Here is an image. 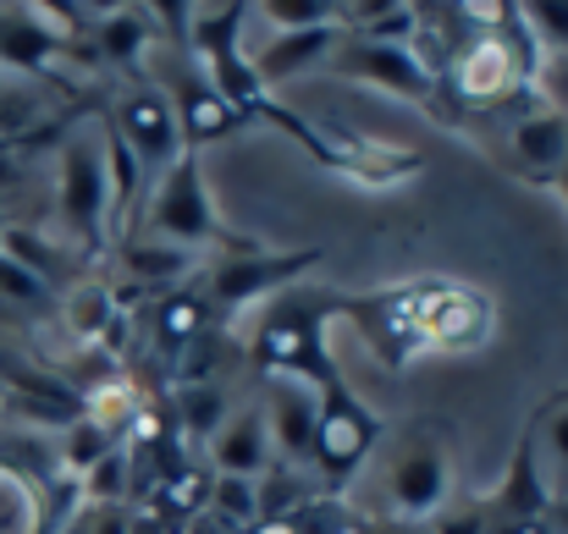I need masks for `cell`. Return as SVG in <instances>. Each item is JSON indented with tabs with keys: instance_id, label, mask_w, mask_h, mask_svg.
<instances>
[{
	"instance_id": "d6986e66",
	"label": "cell",
	"mask_w": 568,
	"mask_h": 534,
	"mask_svg": "<svg viewBox=\"0 0 568 534\" xmlns=\"http://www.w3.org/2000/svg\"><path fill=\"white\" fill-rule=\"evenodd\" d=\"M337 33H343V28H304V33H271V44H265L260 55H248V66H254L260 89L271 94V89H276V83H287V78L321 72V66H326V55H332V44H337Z\"/></svg>"
},
{
	"instance_id": "d4e9b609",
	"label": "cell",
	"mask_w": 568,
	"mask_h": 534,
	"mask_svg": "<svg viewBox=\"0 0 568 534\" xmlns=\"http://www.w3.org/2000/svg\"><path fill=\"white\" fill-rule=\"evenodd\" d=\"M530 435H536V463H541V480H547V469H558L564 491H552V496H568V402L547 397V402L530 413Z\"/></svg>"
},
{
	"instance_id": "4316f807",
	"label": "cell",
	"mask_w": 568,
	"mask_h": 534,
	"mask_svg": "<svg viewBox=\"0 0 568 534\" xmlns=\"http://www.w3.org/2000/svg\"><path fill=\"white\" fill-rule=\"evenodd\" d=\"M254 11L276 33H304V28H337L343 22V0H260Z\"/></svg>"
},
{
	"instance_id": "7c38bea8",
	"label": "cell",
	"mask_w": 568,
	"mask_h": 534,
	"mask_svg": "<svg viewBox=\"0 0 568 534\" xmlns=\"http://www.w3.org/2000/svg\"><path fill=\"white\" fill-rule=\"evenodd\" d=\"M72 55H78V39L61 33L39 6H0V72L6 78L39 83Z\"/></svg>"
},
{
	"instance_id": "cb8c5ba5",
	"label": "cell",
	"mask_w": 568,
	"mask_h": 534,
	"mask_svg": "<svg viewBox=\"0 0 568 534\" xmlns=\"http://www.w3.org/2000/svg\"><path fill=\"white\" fill-rule=\"evenodd\" d=\"M128 496H133V458L116 441L89 474H78V502L83 507H128Z\"/></svg>"
},
{
	"instance_id": "1f68e13d",
	"label": "cell",
	"mask_w": 568,
	"mask_h": 534,
	"mask_svg": "<svg viewBox=\"0 0 568 534\" xmlns=\"http://www.w3.org/2000/svg\"><path fill=\"white\" fill-rule=\"evenodd\" d=\"M0 298H6V304H17V309H50V298H55V292H50L39 276H28L17 259H6V254H0Z\"/></svg>"
},
{
	"instance_id": "e575fe53",
	"label": "cell",
	"mask_w": 568,
	"mask_h": 534,
	"mask_svg": "<svg viewBox=\"0 0 568 534\" xmlns=\"http://www.w3.org/2000/svg\"><path fill=\"white\" fill-rule=\"evenodd\" d=\"M547 94L558 100L552 111H564V116H568V55L558 61V66H552V72H547Z\"/></svg>"
},
{
	"instance_id": "2e32d148",
	"label": "cell",
	"mask_w": 568,
	"mask_h": 534,
	"mask_svg": "<svg viewBox=\"0 0 568 534\" xmlns=\"http://www.w3.org/2000/svg\"><path fill=\"white\" fill-rule=\"evenodd\" d=\"M480 502H486V513H491V530H503V524H519V518H541V513H547V502H552V485L541 480V463H536V435H530V424H525V435H519V446H514V463H508L503 485H497V491H486Z\"/></svg>"
},
{
	"instance_id": "44dd1931",
	"label": "cell",
	"mask_w": 568,
	"mask_h": 534,
	"mask_svg": "<svg viewBox=\"0 0 568 534\" xmlns=\"http://www.w3.org/2000/svg\"><path fill=\"white\" fill-rule=\"evenodd\" d=\"M61 320L78 342H100L116 320H122V298L111 281H78L67 298H61Z\"/></svg>"
},
{
	"instance_id": "52a82bcc",
	"label": "cell",
	"mask_w": 568,
	"mask_h": 534,
	"mask_svg": "<svg viewBox=\"0 0 568 534\" xmlns=\"http://www.w3.org/2000/svg\"><path fill=\"white\" fill-rule=\"evenodd\" d=\"M332 78H348V83H365L381 94H397L408 105H425L436 122H442V89H436V72H425V61L408 50V44H376V39H354V33H337L326 66Z\"/></svg>"
},
{
	"instance_id": "3957f363",
	"label": "cell",
	"mask_w": 568,
	"mask_h": 534,
	"mask_svg": "<svg viewBox=\"0 0 568 534\" xmlns=\"http://www.w3.org/2000/svg\"><path fill=\"white\" fill-rule=\"evenodd\" d=\"M430 287H436V276H414V281L376 287V292H337V320H348L392 374H408L425 358V298H430Z\"/></svg>"
},
{
	"instance_id": "f1b7e54d",
	"label": "cell",
	"mask_w": 568,
	"mask_h": 534,
	"mask_svg": "<svg viewBox=\"0 0 568 534\" xmlns=\"http://www.w3.org/2000/svg\"><path fill=\"white\" fill-rule=\"evenodd\" d=\"M111 446H116V435H111V430H100L94 419H78V424H67V430H61V463H67V474H72V480H78V474H89Z\"/></svg>"
},
{
	"instance_id": "484cf974",
	"label": "cell",
	"mask_w": 568,
	"mask_h": 534,
	"mask_svg": "<svg viewBox=\"0 0 568 534\" xmlns=\"http://www.w3.org/2000/svg\"><path fill=\"white\" fill-rule=\"evenodd\" d=\"M204 513H215L232 530H254L260 524V480H232V474H210V502Z\"/></svg>"
},
{
	"instance_id": "7402d4cb",
	"label": "cell",
	"mask_w": 568,
	"mask_h": 534,
	"mask_svg": "<svg viewBox=\"0 0 568 534\" xmlns=\"http://www.w3.org/2000/svg\"><path fill=\"white\" fill-rule=\"evenodd\" d=\"M232 402L221 391V380H189L172 391V419H178V435H189L193 446L199 441H215V430L226 424Z\"/></svg>"
},
{
	"instance_id": "7a4b0ae2",
	"label": "cell",
	"mask_w": 568,
	"mask_h": 534,
	"mask_svg": "<svg viewBox=\"0 0 568 534\" xmlns=\"http://www.w3.org/2000/svg\"><path fill=\"white\" fill-rule=\"evenodd\" d=\"M139 237H155V243H178V248H193L210 259L215 254H232L243 248L237 232H226V220L215 215V198H210V182H204V166H199V150H183L144 204V232Z\"/></svg>"
},
{
	"instance_id": "ac0fdd59",
	"label": "cell",
	"mask_w": 568,
	"mask_h": 534,
	"mask_svg": "<svg viewBox=\"0 0 568 534\" xmlns=\"http://www.w3.org/2000/svg\"><path fill=\"white\" fill-rule=\"evenodd\" d=\"M89 39H94V55H100V61L122 66V72L139 83V78H144V55H150V44H155L161 33H155V22H150V6H105V17L89 28Z\"/></svg>"
},
{
	"instance_id": "8992f818",
	"label": "cell",
	"mask_w": 568,
	"mask_h": 534,
	"mask_svg": "<svg viewBox=\"0 0 568 534\" xmlns=\"http://www.w3.org/2000/svg\"><path fill=\"white\" fill-rule=\"evenodd\" d=\"M386 502L392 524L419 530L453 502V446L442 424H408L386 463Z\"/></svg>"
},
{
	"instance_id": "74e56055",
	"label": "cell",
	"mask_w": 568,
	"mask_h": 534,
	"mask_svg": "<svg viewBox=\"0 0 568 534\" xmlns=\"http://www.w3.org/2000/svg\"><path fill=\"white\" fill-rule=\"evenodd\" d=\"M491 534H552V530H547V513H541V518H519V524H503Z\"/></svg>"
},
{
	"instance_id": "8d00e7d4",
	"label": "cell",
	"mask_w": 568,
	"mask_h": 534,
	"mask_svg": "<svg viewBox=\"0 0 568 534\" xmlns=\"http://www.w3.org/2000/svg\"><path fill=\"white\" fill-rule=\"evenodd\" d=\"M547 530L568 534V496H552V502H547Z\"/></svg>"
},
{
	"instance_id": "9a60e30c",
	"label": "cell",
	"mask_w": 568,
	"mask_h": 534,
	"mask_svg": "<svg viewBox=\"0 0 568 534\" xmlns=\"http://www.w3.org/2000/svg\"><path fill=\"white\" fill-rule=\"evenodd\" d=\"M116 265H122V276L133 281V292L166 298V292H178L189 276L204 270V254L178 248V243H155V237H128V243H116Z\"/></svg>"
},
{
	"instance_id": "d6a6232c",
	"label": "cell",
	"mask_w": 568,
	"mask_h": 534,
	"mask_svg": "<svg viewBox=\"0 0 568 534\" xmlns=\"http://www.w3.org/2000/svg\"><path fill=\"white\" fill-rule=\"evenodd\" d=\"M430 534H491V513L480 496L469 502H447L436 518H430Z\"/></svg>"
},
{
	"instance_id": "5b68a950",
	"label": "cell",
	"mask_w": 568,
	"mask_h": 534,
	"mask_svg": "<svg viewBox=\"0 0 568 534\" xmlns=\"http://www.w3.org/2000/svg\"><path fill=\"white\" fill-rule=\"evenodd\" d=\"M55 209L67 237L83 254L105 248L111 232V182H105V150H100V122H78L61 138V161H55Z\"/></svg>"
},
{
	"instance_id": "603a6c76",
	"label": "cell",
	"mask_w": 568,
	"mask_h": 534,
	"mask_svg": "<svg viewBox=\"0 0 568 534\" xmlns=\"http://www.w3.org/2000/svg\"><path fill=\"white\" fill-rule=\"evenodd\" d=\"M83 419H94L100 430H111L116 441L139 424V413H144V397H139V386L133 380H105V386H89L83 397Z\"/></svg>"
},
{
	"instance_id": "6da1fadb",
	"label": "cell",
	"mask_w": 568,
	"mask_h": 534,
	"mask_svg": "<svg viewBox=\"0 0 568 534\" xmlns=\"http://www.w3.org/2000/svg\"><path fill=\"white\" fill-rule=\"evenodd\" d=\"M332 320H337V292L287 287V292L271 304V315L260 320L248 353H254V363H260L265 374H287V380L315 386L321 397H337V391H348V380H343L337 358L326 348Z\"/></svg>"
},
{
	"instance_id": "5bb4252c",
	"label": "cell",
	"mask_w": 568,
	"mask_h": 534,
	"mask_svg": "<svg viewBox=\"0 0 568 534\" xmlns=\"http://www.w3.org/2000/svg\"><path fill=\"white\" fill-rule=\"evenodd\" d=\"M265 413V435H271V458L276 463H310L315 446V424H321V391L287 374H271V391L260 402Z\"/></svg>"
},
{
	"instance_id": "8fae6325",
	"label": "cell",
	"mask_w": 568,
	"mask_h": 534,
	"mask_svg": "<svg viewBox=\"0 0 568 534\" xmlns=\"http://www.w3.org/2000/svg\"><path fill=\"white\" fill-rule=\"evenodd\" d=\"M491 326H497V304L480 287L436 276L425 298V353H475L491 342Z\"/></svg>"
},
{
	"instance_id": "277c9868",
	"label": "cell",
	"mask_w": 568,
	"mask_h": 534,
	"mask_svg": "<svg viewBox=\"0 0 568 534\" xmlns=\"http://www.w3.org/2000/svg\"><path fill=\"white\" fill-rule=\"evenodd\" d=\"M321 265V248H265V243H243L232 254L204 259V304L215 320L260 304V298H282L287 287H304V276Z\"/></svg>"
},
{
	"instance_id": "4fadbf2b",
	"label": "cell",
	"mask_w": 568,
	"mask_h": 534,
	"mask_svg": "<svg viewBox=\"0 0 568 534\" xmlns=\"http://www.w3.org/2000/svg\"><path fill=\"white\" fill-rule=\"evenodd\" d=\"M497 150H503V166L519 182L552 187L568 161V116L552 111V105H530L525 116H514V122L503 127Z\"/></svg>"
},
{
	"instance_id": "ffe728a7",
	"label": "cell",
	"mask_w": 568,
	"mask_h": 534,
	"mask_svg": "<svg viewBox=\"0 0 568 534\" xmlns=\"http://www.w3.org/2000/svg\"><path fill=\"white\" fill-rule=\"evenodd\" d=\"M210 326H215V315H210V304H204V292H199V287H178V292L155 298V309H150L155 353H166L172 363L189 353L199 337H210Z\"/></svg>"
},
{
	"instance_id": "f546056e",
	"label": "cell",
	"mask_w": 568,
	"mask_h": 534,
	"mask_svg": "<svg viewBox=\"0 0 568 534\" xmlns=\"http://www.w3.org/2000/svg\"><path fill=\"white\" fill-rule=\"evenodd\" d=\"M0 534H39V502L33 485L11 469H0Z\"/></svg>"
},
{
	"instance_id": "9c48e42d",
	"label": "cell",
	"mask_w": 568,
	"mask_h": 534,
	"mask_svg": "<svg viewBox=\"0 0 568 534\" xmlns=\"http://www.w3.org/2000/svg\"><path fill=\"white\" fill-rule=\"evenodd\" d=\"M105 122L128 138V150L139 155V166H144V172H166V166L183 155V133H178L172 100H166L150 78L128 83V89L116 94V105L105 111Z\"/></svg>"
},
{
	"instance_id": "ba28073f",
	"label": "cell",
	"mask_w": 568,
	"mask_h": 534,
	"mask_svg": "<svg viewBox=\"0 0 568 534\" xmlns=\"http://www.w3.org/2000/svg\"><path fill=\"white\" fill-rule=\"evenodd\" d=\"M376 446H381V419L354 397V386L337 391V397H321V424H315L310 463H315L326 491H343L371 463Z\"/></svg>"
},
{
	"instance_id": "f35d334b",
	"label": "cell",
	"mask_w": 568,
	"mask_h": 534,
	"mask_svg": "<svg viewBox=\"0 0 568 534\" xmlns=\"http://www.w3.org/2000/svg\"><path fill=\"white\" fill-rule=\"evenodd\" d=\"M552 187H558V193L568 198V161H564V172H558V182H552Z\"/></svg>"
},
{
	"instance_id": "30bf717a",
	"label": "cell",
	"mask_w": 568,
	"mask_h": 534,
	"mask_svg": "<svg viewBox=\"0 0 568 534\" xmlns=\"http://www.w3.org/2000/svg\"><path fill=\"white\" fill-rule=\"evenodd\" d=\"M166 55L178 61V72H172V78H155V89L172 100V116H178L183 150H204V144H215V138L237 133L243 122H237V116H232V105L215 94V83L204 78V66L193 61L189 50H178V44H166Z\"/></svg>"
},
{
	"instance_id": "83f0119b",
	"label": "cell",
	"mask_w": 568,
	"mask_h": 534,
	"mask_svg": "<svg viewBox=\"0 0 568 534\" xmlns=\"http://www.w3.org/2000/svg\"><path fill=\"white\" fill-rule=\"evenodd\" d=\"M39 116H44V94H39V83L6 78V83H0V138H6V144H11V138H28Z\"/></svg>"
},
{
	"instance_id": "ab89813d",
	"label": "cell",
	"mask_w": 568,
	"mask_h": 534,
	"mask_svg": "<svg viewBox=\"0 0 568 534\" xmlns=\"http://www.w3.org/2000/svg\"><path fill=\"white\" fill-rule=\"evenodd\" d=\"M386 534H425V530H403V524H392V530H386Z\"/></svg>"
},
{
	"instance_id": "d590c367",
	"label": "cell",
	"mask_w": 568,
	"mask_h": 534,
	"mask_svg": "<svg viewBox=\"0 0 568 534\" xmlns=\"http://www.w3.org/2000/svg\"><path fill=\"white\" fill-rule=\"evenodd\" d=\"M183 534H243V530H232V524H221L215 513H193L189 524H183Z\"/></svg>"
},
{
	"instance_id": "e0dca14e",
	"label": "cell",
	"mask_w": 568,
	"mask_h": 534,
	"mask_svg": "<svg viewBox=\"0 0 568 534\" xmlns=\"http://www.w3.org/2000/svg\"><path fill=\"white\" fill-rule=\"evenodd\" d=\"M271 435H265V413L260 408H232L226 424L210 441V469L232 474V480H265L271 474Z\"/></svg>"
},
{
	"instance_id": "836d02e7",
	"label": "cell",
	"mask_w": 568,
	"mask_h": 534,
	"mask_svg": "<svg viewBox=\"0 0 568 534\" xmlns=\"http://www.w3.org/2000/svg\"><path fill=\"white\" fill-rule=\"evenodd\" d=\"M128 534H178L155 507H128Z\"/></svg>"
},
{
	"instance_id": "4dcf8cb0",
	"label": "cell",
	"mask_w": 568,
	"mask_h": 534,
	"mask_svg": "<svg viewBox=\"0 0 568 534\" xmlns=\"http://www.w3.org/2000/svg\"><path fill=\"white\" fill-rule=\"evenodd\" d=\"M519 17H525L536 50L568 55V0H530V6H519Z\"/></svg>"
}]
</instances>
